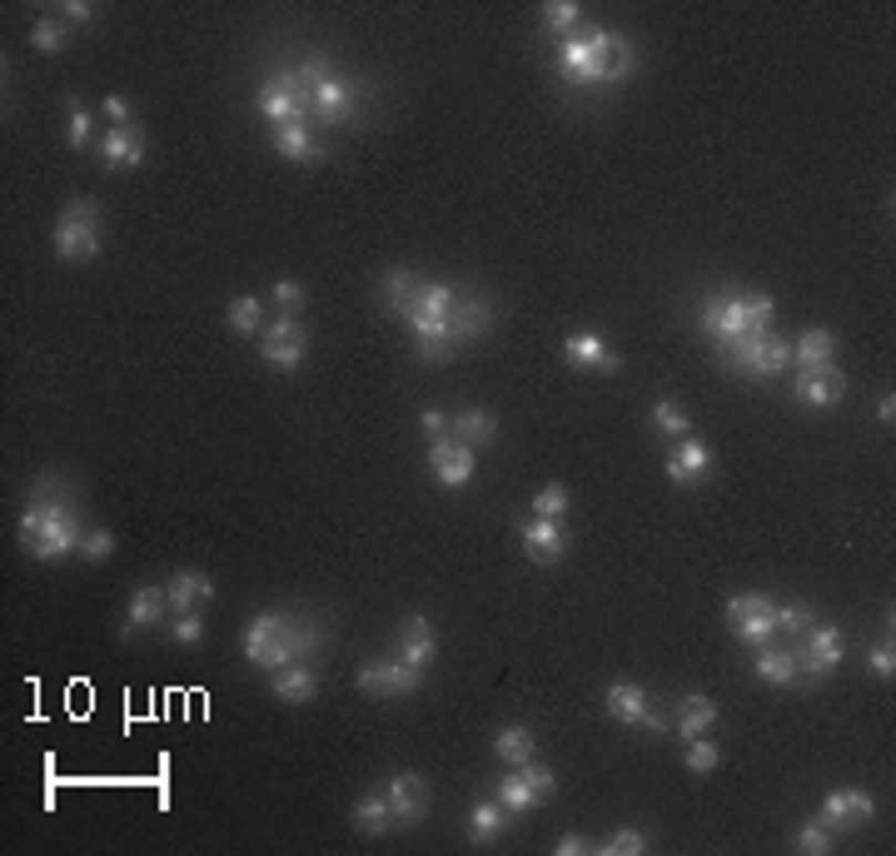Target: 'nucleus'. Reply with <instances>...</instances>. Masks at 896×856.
<instances>
[{"instance_id":"39","label":"nucleus","mask_w":896,"mask_h":856,"mask_svg":"<svg viewBox=\"0 0 896 856\" xmlns=\"http://www.w3.org/2000/svg\"><path fill=\"white\" fill-rule=\"evenodd\" d=\"M653 428L667 438H687V428H692V418H687V408L677 404V398H657L653 404Z\"/></svg>"},{"instance_id":"41","label":"nucleus","mask_w":896,"mask_h":856,"mask_svg":"<svg viewBox=\"0 0 896 856\" xmlns=\"http://www.w3.org/2000/svg\"><path fill=\"white\" fill-rule=\"evenodd\" d=\"M528 508H533V518H563L573 508V493H567V483H543Z\"/></svg>"},{"instance_id":"56","label":"nucleus","mask_w":896,"mask_h":856,"mask_svg":"<svg viewBox=\"0 0 896 856\" xmlns=\"http://www.w3.org/2000/svg\"><path fill=\"white\" fill-rule=\"evenodd\" d=\"M100 109L110 115V125H135V105H129L125 95H105L100 100Z\"/></svg>"},{"instance_id":"53","label":"nucleus","mask_w":896,"mask_h":856,"mask_svg":"<svg viewBox=\"0 0 896 856\" xmlns=\"http://www.w3.org/2000/svg\"><path fill=\"white\" fill-rule=\"evenodd\" d=\"M55 15L65 20V25H95L100 6H90V0H65V6H55Z\"/></svg>"},{"instance_id":"18","label":"nucleus","mask_w":896,"mask_h":856,"mask_svg":"<svg viewBox=\"0 0 896 856\" xmlns=\"http://www.w3.org/2000/svg\"><path fill=\"white\" fill-rule=\"evenodd\" d=\"M717 717H722V707L712 702V697L702 692H687L673 702V732L683 737V742H692V737H707L717 727Z\"/></svg>"},{"instance_id":"14","label":"nucleus","mask_w":896,"mask_h":856,"mask_svg":"<svg viewBox=\"0 0 896 856\" xmlns=\"http://www.w3.org/2000/svg\"><path fill=\"white\" fill-rule=\"evenodd\" d=\"M518 537H523L528 563H538V567L558 563V557L567 553V533H563L558 518H523V523H518Z\"/></svg>"},{"instance_id":"4","label":"nucleus","mask_w":896,"mask_h":856,"mask_svg":"<svg viewBox=\"0 0 896 856\" xmlns=\"http://www.w3.org/2000/svg\"><path fill=\"white\" fill-rule=\"evenodd\" d=\"M722 364L732 368L737 378H747V384H762V378H777V374L792 368V338L747 334V338H737V344L722 348Z\"/></svg>"},{"instance_id":"5","label":"nucleus","mask_w":896,"mask_h":856,"mask_svg":"<svg viewBox=\"0 0 896 856\" xmlns=\"http://www.w3.org/2000/svg\"><path fill=\"white\" fill-rule=\"evenodd\" d=\"M617 30H587V35L558 40V75L567 85H607V55Z\"/></svg>"},{"instance_id":"47","label":"nucleus","mask_w":896,"mask_h":856,"mask_svg":"<svg viewBox=\"0 0 896 856\" xmlns=\"http://www.w3.org/2000/svg\"><path fill=\"white\" fill-rule=\"evenodd\" d=\"M90 129H95V109L70 95V149H90Z\"/></svg>"},{"instance_id":"28","label":"nucleus","mask_w":896,"mask_h":856,"mask_svg":"<svg viewBox=\"0 0 896 856\" xmlns=\"http://www.w3.org/2000/svg\"><path fill=\"white\" fill-rule=\"evenodd\" d=\"M752 672L762 677L767 687H796V682H802V667H796V653H786V647H757V657H752Z\"/></svg>"},{"instance_id":"35","label":"nucleus","mask_w":896,"mask_h":856,"mask_svg":"<svg viewBox=\"0 0 896 856\" xmlns=\"http://www.w3.org/2000/svg\"><path fill=\"white\" fill-rule=\"evenodd\" d=\"M454 304H458V289H454V284H434V279H418L408 314H438V319H448V314H454ZM408 314H404V319H408Z\"/></svg>"},{"instance_id":"15","label":"nucleus","mask_w":896,"mask_h":856,"mask_svg":"<svg viewBox=\"0 0 896 856\" xmlns=\"http://www.w3.org/2000/svg\"><path fill=\"white\" fill-rule=\"evenodd\" d=\"M309 115L329 119V125H344L354 115V85L344 75H334V65L314 80V95H309Z\"/></svg>"},{"instance_id":"7","label":"nucleus","mask_w":896,"mask_h":856,"mask_svg":"<svg viewBox=\"0 0 896 856\" xmlns=\"http://www.w3.org/2000/svg\"><path fill=\"white\" fill-rule=\"evenodd\" d=\"M354 687L368 697H408L424 687V667L404 662V657H374V662H358Z\"/></svg>"},{"instance_id":"40","label":"nucleus","mask_w":896,"mask_h":856,"mask_svg":"<svg viewBox=\"0 0 896 856\" xmlns=\"http://www.w3.org/2000/svg\"><path fill=\"white\" fill-rule=\"evenodd\" d=\"M772 623H777V633H786V637H802L806 627L816 623V613L806 603H772Z\"/></svg>"},{"instance_id":"29","label":"nucleus","mask_w":896,"mask_h":856,"mask_svg":"<svg viewBox=\"0 0 896 856\" xmlns=\"http://www.w3.org/2000/svg\"><path fill=\"white\" fill-rule=\"evenodd\" d=\"M493 756L503 766H528L538 756V742H533V732H528L523 722H508V727H498V737H493Z\"/></svg>"},{"instance_id":"55","label":"nucleus","mask_w":896,"mask_h":856,"mask_svg":"<svg viewBox=\"0 0 896 856\" xmlns=\"http://www.w3.org/2000/svg\"><path fill=\"white\" fill-rule=\"evenodd\" d=\"M418 428H424L428 443H438V438H448V414L444 408H424V414H418Z\"/></svg>"},{"instance_id":"31","label":"nucleus","mask_w":896,"mask_h":856,"mask_svg":"<svg viewBox=\"0 0 896 856\" xmlns=\"http://www.w3.org/2000/svg\"><path fill=\"white\" fill-rule=\"evenodd\" d=\"M254 105H259V115H264L274 129H279V125H289V119H304V109H299V100L289 95V90L279 85L274 75H269L264 85H259V100H254Z\"/></svg>"},{"instance_id":"58","label":"nucleus","mask_w":896,"mask_h":856,"mask_svg":"<svg viewBox=\"0 0 896 856\" xmlns=\"http://www.w3.org/2000/svg\"><path fill=\"white\" fill-rule=\"evenodd\" d=\"M553 852H558V856H587V852H597V846L587 842V836L567 832V836H558V842H553Z\"/></svg>"},{"instance_id":"50","label":"nucleus","mask_w":896,"mask_h":856,"mask_svg":"<svg viewBox=\"0 0 896 856\" xmlns=\"http://www.w3.org/2000/svg\"><path fill=\"white\" fill-rule=\"evenodd\" d=\"M80 557H90V563H105V557H115V533H110V528H95V533H85V543H80Z\"/></svg>"},{"instance_id":"49","label":"nucleus","mask_w":896,"mask_h":856,"mask_svg":"<svg viewBox=\"0 0 896 856\" xmlns=\"http://www.w3.org/2000/svg\"><path fill=\"white\" fill-rule=\"evenodd\" d=\"M199 637H205V617H199V613H179L175 623H169V643H179V647H195Z\"/></svg>"},{"instance_id":"44","label":"nucleus","mask_w":896,"mask_h":856,"mask_svg":"<svg viewBox=\"0 0 896 856\" xmlns=\"http://www.w3.org/2000/svg\"><path fill=\"white\" fill-rule=\"evenodd\" d=\"M717 762H722V747H717L712 737H692V742L683 747V766H687V772H712Z\"/></svg>"},{"instance_id":"42","label":"nucleus","mask_w":896,"mask_h":856,"mask_svg":"<svg viewBox=\"0 0 896 856\" xmlns=\"http://www.w3.org/2000/svg\"><path fill=\"white\" fill-rule=\"evenodd\" d=\"M647 846H653V836H647V832H637V826H617V832L607 836L597 852H603V856H643Z\"/></svg>"},{"instance_id":"57","label":"nucleus","mask_w":896,"mask_h":856,"mask_svg":"<svg viewBox=\"0 0 896 856\" xmlns=\"http://www.w3.org/2000/svg\"><path fill=\"white\" fill-rule=\"evenodd\" d=\"M528 776H533L538 796H543V802H553V796H558V776H553V772H548V766H543V762H528Z\"/></svg>"},{"instance_id":"10","label":"nucleus","mask_w":896,"mask_h":856,"mask_svg":"<svg viewBox=\"0 0 896 856\" xmlns=\"http://www.w3.org/2000/svg\"><path fill=\"white\" fill-rule=\"evenodd\" d=\"M603 707H607V717H613V722H623V727H657V732L667 727L663 717L653 712V702H647V692L637 682H607Z\"/></svg>"},{"instance_id":"23","label":"nucleus","mask_w":896,"mask_h":856,"mask_svg":"<svg viewBox=\"0 0 896 856\" xmlns=\"http://www.w3.org/2000/svg\"><path fill=\"white\" fill-rule=\"evenodd\" d=\"M50 244H55V254L65 259V264H90V259L100 254V229L55 219V229H50Z\"/></svg>"},{"instance_id":"52","label":"nucleus","mask_w":896,"mask_h":856,"mask_svg":"<svg viewBox=\"0 0 896 856\" xmlns=\"http://www.w3.org/2000/svg\"><path fill=\"white\" fill-rule=\"evenodd\" d=\"M767 607H772L767 593H737V597H727V623H737L747 613H767Z\"/></svg>"},{"instance_id":"27","label":"nucleus","mask_w":896,"mask_h":856,"mask_svg":"<svg viewBox=\"0 0 896 856\" xmlns=\"http://www.w3.org/2000/svg\"><path fill=\"white\" fill-rule=\"evenodd\" d=\"M448 438L454 443H468V448H483L498 438V414H488V408H463V414L448 418Z\"/></svg>"},{"instance_id":"21","label":"nucleus","mask_w":896,"mask_h":856,"mask_svg":"<svg viewBox=\"0 0 896 856\" xmlns=\"http://www.w3.org/2000/svg\"><path fill=\"white\" fill-rule=\"evenodd\" d=\"M493 802L503 806L508 816H528L533 806H543V796H538L533 776H528V766H508L503 776H493Z\"/></svg>"},{"instance_id":"54","label":"nucleus","mask_w":896,"mask_h":856,"mask_svg":"<svg viewBox=\"0 0 896 856\" xmlns=\"http://www.w3.org/2000/svg\"><path fill=\"white\" fill-rule=\"evenodd\" d=\"M866 667H872V677L892 682V677H896V653H892V643H876L872 653H866Z\"/></svg>"},{"instance_id":"30","label":"nucleus","mask_w":896,"mask_h":856,"mask_svg":"<svg viewBox=\"0 0 896 856\" xmlns=\"http://www.w3.org/2000/svg\"><path fill=\"white\" fill-rule=\"evenodd\" d=\"M508 822H513V816H508L493 796H483V802H473V812H468V842H473V846L498 842V836L508 832Z\"/></svg>"},{"instance_id":"16","label":"nucleus","mask_w":896,"mask_h":856,"mask_svg":"<svg viewBox=\"0 0 896 856\" xmlns=\"http://www.w3.org/2000/svg\"><path fill=\"white\" fill-rule=\"evenodd\" d=\"M428 468H434L438 488H463L473 483V448L454 443V438H438V443H428Z\"/></svg>"},{"instance_id":"32","label":"nucleus","mask_w":896,"mask_h":856,"mask_svg":"<svg viewBox=\"0 0 896 856\" xmlns=\"http://www.w3.org/2000/svg\"><path fill=\"white\" fill-rule=\"evenodd\" d=\"M348 816H354V826H358V832H368V836L394 832V812H388V796L384 792H364L354 806H348Z\"/></svg>"},{"instance_id":"11","label":"nucleus","mask_w":896,"mask_h":856,"mask_svg":"<svg viewBox=\"0 0 896 856\" xmlns=\"http://www.w3.org/2000/svg\"><path fill=\"white\" fill-rule=\"evenodd\" d=\"M384 796H388V812H394V826H418L428 816V782L418 772H394Z\"/></svg>"},{"instance_id":"36","label":"nucleus","mask_w":896,"mask_h":856,"mask_svg":"<svg viewBox=\"0 0 896 856\" xmlns=\"http://www.w3.org/2000/svg\"><path fill=\"white\" fill-rule=\"evenodd\" d=\"M259 299L254 294H235L225 304V324H229V334H239V338H254L259 328H264V314H259Z\"/></svg>"},{"instance_id":"51","label":"nucleus","mask_w":896,"mask_h":856,"mask_svg":"<svg viewBox=\"0 0 896 856\" xmlns=\"http://www.w3.org/2000/svg\"><path fill=\"white\" fill-rule=\"evenodd\" d=\"M60 219H65V225H90V229H100V205H95V199H65Z\"/></svg>"},{"instance_id":"20","label":"nucleus","mask_w":896,"mask_h":856,"mask_svg":"<svg viewBox=\"0 0 896 856\" xmlns=\"http://www.w3.org/2000/svg\"><path fill=\"white\" fill-rule=\"evenodd\" d=\"M269 692H274L279 702H289V707L314 702V697H319V672H314V662L274 667V672H269Z\"/></svg>"},{"instance_id":"46","label":"nucleus","mask_w":896,"mask_h":856,"mask_svg":"<svg viewBox=\"0 0 896 856\" xmlns=\"http://www.w3.org/2000/svg\"><path fill=\"white\" fill-rule=\"evenodd\" d=\"M577 20H583V6H577V0H548L543 6V25L553 30V35H567Z\"/></svg>"},{"instance_id":"34","label":"nucleus","mask_w":896,"mask_h":856,"mask_svg":"<svg viewBox=\"0 0 896 856\" xmlns=\"http://www.w3.org/2000/svg\"><path fill=\"white\" fill-rule=\"evenodd\" d=\"M414 289H418L414 269H384V279H378V299H384L388 314H408V304H414Z\"/></svg>"},{"instance_id":"48","label":"nucleus","mask_w":896,"mask_h":856,"mask_svg":"<svg viewBox=\"0 0 896 856\" xmlns=\"http://www.w3.org/2000/svg\"><path fill=\"white\" fill-rule=\"evenodd\" d=\"M269 299H274V309H279V314H299V309H304V284H299V279H274V289H269Z\"/></svg>"},{"instance_id":"26","label":"nucleus","mask_w":896,"mask_h":856,"mask_svg":"<svg viewBox=\"0 0 896 856\" xmlns=\"http://www.w3.org/2000/svg\"><path fill=\"white\" fill-rule=\"evenodd\" d=\"M274 149L284 159H294V165H319V159H324L319 139L309 135V119H289V125H279L274 129Z\"/></svg>"},{"instance_id":"59","label":"nucleus","mask_w":896,"mask_h":856,"mask_svg":"<svg viewBox=\"0 0 896 856\" xmlns=\"http://www.w3.org/2000/svg\"><path fill=\"white\" fill-rule=\"evenodd\" d=\"M876 418H882L886 428L896 424V398H892V394H886V398H876Z\"/></svg>"},{"instance_id":"38","label":"nucleus","mask_w":896,"mask_h":856,"mask_svg":"<svg viewBox=\"0 0 896 856\" xmlns=\"http://www.w3.org/2000/svg\"><path fill=\"white\" fill-rule=\"evenodd\" d=\"M732 637L742 647H767L777 637V623H772V607L767 613H747V617H737L732 623Z\"/></svg>"},{"instance_id":"33","label":"nucleus","mask_w":896,"mask_h":856,"mask_svg":"<svg viewBox=\"0 0 896 856\" xmlns=\"http://www.w3.org/2000/svg\"><path fill=\"white\" fill-rule=\"evenodd\" d=\"M832 354H836V334H832V328H826V324L806 328V334L792 344V364H802V368L832 364Z\"/></svg>"},{"instance_id":"43","label":"nucleus","mask_w":896,"mask_h":856,"mask_svg":"<svg viewBox=\"0 0 896 856\" xmlns=\"http://www.w3.org/2000/svg\"><path fill=\"white\" fill-rule=\"evenodd\" d=\"M792 846H796V852H802V856H826V852H832V846H836V836L826 832V826L812 816V822H802V826H796V842H792Z\"/></svg>"},{"instance_id":"17","label":"nucleus","mask_w":896,"mask_h":856,"mask_svg":"<svg viewBox=\"0 0 896 856\" xmlns=\"http://www.w3.org/2000/svg\"><path fill=\"white\" fill-rule=\"evenodd\" d=\"M712 473V448L702 443V438H677V448L667 453V483H677V488H692V483H702V478Z\"/></svg>"},{"instance_id":"8","label":"nucleus","mask_w":896,"mask_h":856,"mask_svg":"<svg viewBox=\"0 0 896 856\" xmlns=\"http://www.w3.org/2000/svg\"><path fill=\"white\" fill-rule=\"evenodd\" d=\"M796 667H802L806 682H822L842 667V633L832 623H812L802 633V653H796Z\"/></svg>"},{"instance_id":"2","label":"nucleus","mask_w":896,"mask_h":856,"mask_svg":"<svg viewBox=\"0 0 896 856\" xmlns=\"http://www.w3.org/2000/svg\"><path fill=\"white\" fill-rule=\"evenodd\" d=\"M324 643H329V633L314 617H294V613H279V607L254 613L244 623V637H239L244 657L254 667H264V672L289 667V662H314L324 653Z\"/></svg>"},{"instance_id":"1","label":"nucleus","mask_w":896,"mask_h":856,"mask_svg":"<svg viewBox=\"0 0 896 856\" xmlns=\"http://www.w3.org/2000/svg\"><path fill=\"white\" fill-rule=\"evenodd\" d=\"M80 493L55 473H40L30 483V503L20 513V547H25L35 563H60V557L80 553L85 543V528L75 518Z\"/></svg>"},{"instance_id":"9","label":"nucleus","mask_w":896,"mask_h":856,"mask_svg":"<svg viewBox=\"0 0 896 856\" xmlns=\"http://www.w3.org/2000/svg\"><path fill=\"white\" fill-rule=\"evenodd\" d=\"M792 398L802 408H816V414H822V408H836L846 398V374L836 364L802 368V374H796V384H792Z\"/></svg>"},{"instance_id":"6","label":"nucleus","mask_w":896,"mask_h":856,"mask_svg":"<svg viewBox=\"0 0 896 856\" xmlns=\"http://www.w3.org/2000/svg\"><path fill=\"white\" fill-rule=\"evenodd\" d=\"M309 354V328L299 324V314H279L274 324L259 328V358L279 374H294Z\"/></svg>"},{"instance_id":"45","label":"nucleus","mask_w":896,"mask_h":856,"mask_svg":"<svg viewBox=\"0 0 896 856\" xmlns=\"http://www.w3.org/2000/svg\"><path fill=\"white\" fill-rule=\"evenodd\" d=\"M842 802H846V822H852V832L872 826L876 802H872V792H866V786H842Z\"/></svg>"},{"instance_id":"12","label":"nucleus","mask_w":896,"mask_h":856,"mask_svg":"<svg viewBox=\"0 0 896 856\" xmlns=\"http://www.w3.org/2000/svg\"><path fill=\"white\" fill-rule=\"evenodd\" d=\"M483 328H493V304L483 294H473V289H458V304L448 314V344L463 348L473 338H483Z\"/></svg>"},{"instance_id":"22","label":"nucleus","mask_w":896,"mask_h":856,"mask_svg":"<svg viewBox=\"0 0 896 856\" xmlns=\"http://www.w3.org/2000/svg\"><path fill=\"white\" fill-rule=\"evenodd\" d=\"M563 358L573 368H593V374H617V368H623V354H613L607 338H597V334H567Z\"/></svg>"},{"instance_id":"13","label":"nucleus","mask_w":896,"mask_h":856,"mask_svg":"<svg viewBox=\"0 0 896 856\" xmlns=\"http://www.w3.org/2000/svg\"><path fill=\"white\" fill-rule=\"evenodd\" d=\"M145 135H139V125H110L105 135L95 139V159L105 169H139L145 165Z\"/></svg>"},{"instance_id":"3","label":"nucleus","mask_w":896,"mask_h":856,"mask_svg":"<svg viewBox=\"0 0 896 856\" xmlns=\"http://www.w3.org/2000/svg\"><path fill=\"white\" fill-rule=\"evenodd\" d=\"M772 294H707L697 304V324L717 348L737 344L747 334H772Z\"/></svg>"},{"instance_id":"25","label":"nucleus","mask_w":896,"mask_h":856,"mask_svg":"<svg viewBox=\"0 0 896 856\" xmlns=\"http://www.w3.org/2000/svg\"><path fill=\"white\" fill-rule=\"evenodd\" d=\"M398 657L414 667H428L438 657V637H434V623L424 613H414L404 627H398Z\"/></svg>"},{"instance_id":"19","label":"nucleus","mask_w":896,"mask_h":856,"mask_svg":"<svg viewBox=\"0 0 896 856\" xmlns=\"http://www.w3.org/2000/svg\"><path fill=\"white\" fill-rule=\"evenodd\" d=\"M165 593H169V617L199 613V603H209V597H215V577L199 573V567H179V573H169Z\"/></svg>"},{"instance_id":"24","label":"nucleus","mask_w":896,"mask_h":856,"mask_svg":"<svg viewBox=\"0 0 896 856\" xmlns=\"http://www.w3.org/2000/svg\"><path fill=\"white\" fill-rule=\"evenodd\" d=\"M169 617V593L155 583L135 587V597H129L125 607V633H145V627H159Z\"/></svg>"},{"instance_id":"37","label":"nucleus","mask_w":896,"mask_h":856,"mask_svg":"<svg viewBox=\"0 0 896 856\" xmlns=\"http://www.w3.org/2000/svg\"><path fill=\"white\" fill-rule=\"evenodd\" d=\"M30 45H35L40 55H60V50L70 45V25L60 15H40L35 25H30Z\"/></svg>"}]
</instances>
